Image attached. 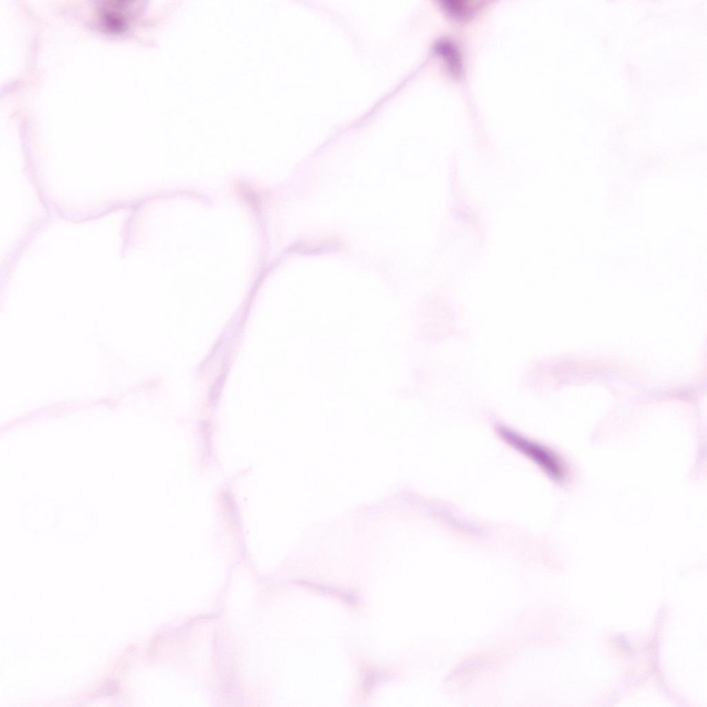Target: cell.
<instances>
[{"instance_id": "obj_1", "label": "cell", "mask_w": 707, "mask_h": 707, "mask_svg": "<svg viewBox=\"0 0 707 707\" xmlns=\"http://www.w3.org/2000/svg\"><path fill=\"white\" fill-rule=\"evenodd\" d=\"M496 429L504 441L535 463L551 479L563 483L567 468L563 459L554 451L529 439L506 426L497 425Z\"/></svg>"}, {"instance_id": "obj_3", "label": "cell", "mask_w": 707, "mask_h": 707, "mask_svg": "<svg viewBox=\"0 0 707 707\" xmlns=\"http://www.w3.org/2000/svg\"><path fill=\"white\" fill-rule=\"evenodd\" d=\"M434 51L440 58L447 71L454 77L464 72L463 59L458 46L449 39H440L434 45Z\"/></svg>"}, {"instance_id": "obj_4", "label": "cell", "mask_w": 707, "mask_h": 707, "mask_svg": "<svg viewBox=\"0 0 707 707\" xmlns=\"http://www.w3.org/2000/svg\"><path fill=\"white\" fill-rule=\"evenodd\" d=\"M440 8L451 19L465 23L475 17L483 6L468 1L447 0L440 1Z\"/></svg>"}, {"instance_id": "obj_2", "label": "cell", "mask_w": 707, "mask_h": 707, "mask_svg": "<svg viewBox=\"0 0 707 707\" xmlns=\"http://www.w3.org/2000/svg\"><path fill=\"white\" fill-rule=\"evenodd\" d=\"M96 11L99 27L112 33H119L128 29L135 14L133 1L126 0L100 2Z\"/></svg>"}]
</instances>
